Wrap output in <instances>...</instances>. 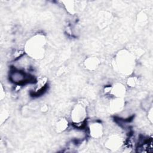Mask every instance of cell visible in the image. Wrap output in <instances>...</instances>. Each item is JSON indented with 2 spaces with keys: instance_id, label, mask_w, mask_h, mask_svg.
<instances>
[{
  "instance_id": "6",
  "label": "cell",
  "mask_w": 153,
  "mask_h": 153,
  "mask_svg": "<svg viewBox=\"0 0 153 153\" xmlns=\"http://www.w3.org/2000/svg\"><path fill=\"white\" fill-rule=\"evenodd\" d=\"M123 144H124V142H123L122 138L117 134L111 135L105 142L107 148L113 150L118 149Z\"/></svg>"
},
{
  "instance_id": "11",
  "label": "cell",
  "mask_w": 153,
  "mask_h": 153,
  "mask_svg": "<svg viewBox=\"0 0 153 153\" xmlns=\"http://www.w3.org/2000/svg\"><path fill=\"white\" fill-rule=\"evenodd\" d=\"M138 83V79L135 76H130L127 78V84L129 87H134Z\"/></svg>"
},
{
  "instance_id": "9",
  "label": "cell",
  "mask_w": 153,
  "mask_h": 153,
  "mask_svg": "<svg viewBox=\"0 0 153 153\" xmlns=\"http://www.w3.org/2000/svg\"><path fill=\"white\" fill-rule=\"evenodd\" d=\"M100 65L99 60L96 57H90L85 59L84 65L85 68L89 70L96 69Z\"/></svg>"
},
{
  "instance_id": "1",
  "label": "cell",
  "mask_w": 153,
  "mask_h": 153,
  "mask_svg": "<svg viewBox=\"0 0 153 153\" xmlns=\"http://www.w3.org/2000/svg\"><path fill=\"white\" fill-rule=\"evenodd\" d=\"M114 66L117 71L123 75H130L134 66V57L126 50L118 53L114 60Z\"/></svg>"
},
{
  "instance_id": "8",
  "label": "cell",
  "mask_w": 153,
  "mask_h": 153,
  "mask_svg": "<svg viewBox=\"0 0 153 153\" xmlns=\"http://www.w3.org/2000/svg\"><path fill=\"white\" fill-rule=\"evenodd\" d=\"M124 102L122 98L114 97L109 102V108L111 112H116L121 111L124 107Z\"/></svg>"
},
{
  "instance_id": "3",
  "label": "cell",
  "mask_w": 153,
  "mask_h": 153,
  "mask_svg": "<svg viewBox=\"0 0 153 153\" xmlns=\"http://www.w3.org/2000/svg\"><path fill=\"white\" fill-rule=\"evenodd\" d=\"M9 80L16 85H23L27 83H35L36 79L30 73L15 67H13L8 75Z\"/></svg>"
},
{
  "instance_id": "4",
  "label": "cell",
  "mask_w": 153,
  "mask_h": 153,
  "mask_svg": "<svg viewBox=\"0 0 153 153\" xmlns=\"http://www.w3.org/2000/svg\"><path fill=\"white\" fill-rule=\"evenodd\" d=\"M87 105L84 103L76 104L71 112V118L72 123L82 122L87 120Z\"/></svg>"
},
{
  "instance_id": "2",
  "label": "cell",
  "mask_w": 153,
  "mask_h": 153,
  "mask_svg": "<svg viewBox=\"0 0 153 153\" xmlns=\"http://www.w3.org/2000/svg\"><path fill=\"white\" fill-rule=\"evenodd\" d=\"M45 44V38L42 35H35L26 42L25 51L30 58L34 59H41L44 54Z\"/></svg>"
},
{
  "instance_id": "7",
  "label": "cell",
  "mask_w": 153,
  "mask_h": 153,
  "mask_svg": "<svg viewBox=\"0 0 153 153\" xmlns=\"http://www.w3.org/2000/svg\"><path fill=\"white\" fill-rule=\"evenodd\" d=\"M126 89L124 85L121 83H116L111 86L110 94L116 98H122L126 94Z\"/></svg>"
},
{
  "instance_id": "5",
  "label": "cell",
  "mask_w": 153,
  "mask_h": 153,
  "mask_svg": "<svg viewBox=\"0 0 153 153\" xmlns=\"http://www.w3.org/2000/svg\"><path fill=\"white\" fill-rule=\"evenodd\" d=\"M103 126L99 121H93L87 125L88 133L94 139H99L103 134Z\"/></svg>"
},
{
  "instance_id": "10",
  "label": "cell",
  "mask_w": 153,
  "mask_h": 153,
  "mask_svg": "<svg viewBox=\"0 0 153 153\" xmlns=\"http://www.w3.org/2000/svg\"><path fill=\"white\" fill-rule=\"evenodd\" d=\"M69 122L65 118H60L56 124V130L58 132H63L69 127Z\"/></svg>"
}]
</instances>
